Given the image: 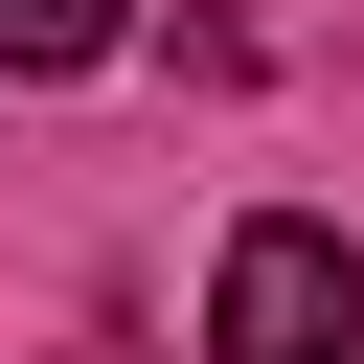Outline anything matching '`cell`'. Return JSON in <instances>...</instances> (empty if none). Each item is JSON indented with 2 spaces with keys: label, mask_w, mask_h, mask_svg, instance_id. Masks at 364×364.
I'll use <instances>...</instances> for the list:
<instances>
[{
  "label": "cell",
  "mask_w": 364,
  "mask_h": 364,
  "mask_svg": "<svg viewBox=\"0 0 364 364\" xmlns=\"http://www.w3.org/2000/svg\"><path fill=\"white\" fill-rule=\"evenodd\" d=\"M205 364H364V250L318 205H250L205 273Z\"/></svg>",
  "instance_id": "6da1fadb"
},
{
  "label": "cell",
  "mask_w": 364,
  "mask_h": 364,
  "mask_svg": "<svg viewBox=\"0 0 364 364\" xmlns=\"http://www.w3.org/2000/svg\"><path fill=\"white\" fill-rule=\"evenodd\" d=\"M136 46V0H0V68L23 91H68V68H114Z\"/></svg>",
  "instance_id": "7a4b0ae2"
},
{
  "label": "cell",
  "mask_w": 364,
  "mask_h": 364,
  "mask_svg": "<svg viewBox=\"0 0 364 364\" xmlns=\"http://www.w3.org/2000/svg\"><path fill=\"white\" fill-rule=\"evenodd\" d=\"M68 364H136V341H68Z\"/></svg>",
  "instance_id": "3957f363"
}]
</instances>
